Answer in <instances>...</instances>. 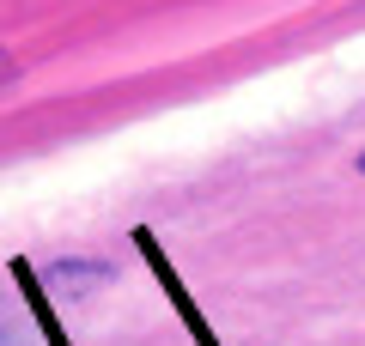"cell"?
Listing matches in <instances>:
<instances>
[{
    "label": "cell",
    "instance_id": "1",
    "mask_svg": "<svg viewBox=\"0 0 365 346\" xmlns=\"http://www.w3.org/2000/svg\"><path fill=\"white\" fill-rule=\"evenodd\" d=\"M359 170H365V152H359Z\"/></svg>",
    "mask_w": 365,
    "mask_h": 346
}]
</instances>
